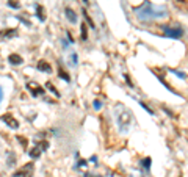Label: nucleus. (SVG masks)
<instances>
[{
	"label": "nucleus",
	"mask_w": 188,
	"mask_h": 177,
	"mask_svg": "<svg viewBox=\"0 0 188 177\" xmlns=\"http://www.w3.org/2000/svg\"><path fill=\"white\" fill-rule=\"evenodd\" d=\"M17 140L20 141V144H22L24 147H27V140H25L24 137H17Z\"/></svg>",
	"instance_id": "nucleus-19"
},
{
	"label": "nucleus",
	"mask_w": 188,
	"mask_h": 177,
	"mask_svg": "<svg viewBox=\"0 0 188 177\" xmlns=\"http://www.w3.org/2000/svg\"><path fill=\"white\" fill-rule=\"evenodd\" d=\"M17 35V30H0V41L11 39Z\"/></svg>",
	"instance_id": "nucleus-6"
},
{
	"label": "nucleus",
	"mask_w": 188,
	"mask_h": 177,
	"mask_svg": "<svg viewBox=\"0 0 188 177\" xmlns=\"http://www.w3.org/2000/svg\"><path fill=\"white\" fill-rule=\"evenodd\" d=\"M100 107H102V104H100L99 100H96V102H94V108H96V110H99Z\"/></svg>",
	"instance_id": "nucleus-20"
},
{
	"label": "nucleus",
	"mask_w": 188,
	"mask_h": 177,
	"mask_svg": "<svg viewBox=\"0 0 188 177\" xmlns=\"http://www.w3.org/2000/svg\"><path fill=\"white\" fill-rule=\"evenodd\" d=\"M33 171H34V165L33 163H27L22 168H19L17 171L13 174V177H33Z\"/></svg>",
	"instance_id": "nucleus-3"
},
{
	"label": "nucleus",
	"mask_w": 188,
	"mask_h": 177,
	"mask_svg": "<svg viewBox=\"0 0 188 177\" xmlns=\"http://www.w3.org/2000/svg\"><path fill=\"white\" fill-rule=\"evenodd\" d=\"M38 69H39L41 72H46V74H50V72H52L50 64H49L47 61H44V60H41L39 63H38Z\"/></svg>",
	"instance_id": "nucleus-8"
},
{
	"label": "nucleus",
	"mask_w": 188,
	"mask_h": 177,
	"mask_svg": "<svg viewBox=\"0 0 188 177\" xmlns=\"http://www.w3.org/2000/svg\"><path fill=\"white\" fill-rule=\"evenodd\" d=\"M46 86H47L49 90H50V91L53 93V94H57V96H58V91H57V90H55V88H53V85L50 83V81H47V85H46Z\"/></svg>",
	"instance_id": "nucleus-15"
},
{
	"label": "nucleus",
	"mask_w": 188,
	"mask_h": 177,
	"mask_svg": "<svg viewBox=\"0 0 188 177\" xmlns=\"http://www.w3.org/2000/svg\"><path fill=\"white\" fill-rule=\"evenodd\" d=\"M8 5L11 6V8H19V6H20V5L16 2V0H11V2H8Z\"/></svg>",
	"instance_id": "nucleus-17"
},
{
	"label": "nucleus",
	"mask_w": 188,
	"mask_h": 177,
	"mask_svg": "<svg viewBox=\"0 0 188 177\" xmlns=\"http://www.w3.org/2000/svg\"><path fill=\"white\" fill-rule=\"evenodd\" d=\"M60 75H61V78H63V80H66V81H69V80H71V77H69L67 74H66L64 71H63V69H60Z\"/></svg>",
	"instance_id": "nucleus-14"
},
{
	"label": "nucleus",
	"mask_w": 188,
	"mask_h": 177,
	"mask_svg": "<svg viewBox=\"0 0 188 177\" xmlns=\"http://www.w3.org/2000/svg\"><path fill=\"white\" fill-rule=\"evenodd\" d=\"M83 3H86V5H88V0H83Z\"/></svg>",
	"instance_id": "nucleus-23"
},
{
	"label": "nucleus",
	"mask_w": 188,
	"mask_h": 177,
	"mask_svg": "<svg viewBox=\"0 0 188 177\" xmlns=\"http://www.w3.org/2000/svg\"><path fill=\"white\" fill-rule=\"evenodd\" d=\"M27 90L30 91V94L33 97H38V96H43L46 93V90L41 85H38L36 81H27Z\"/></svg>",
	"instance_id": "nucleus-4"
},
{
	"label": "nucleus",
	"mask_w": 188,
	"mask_h": 177,
	"mask_svg": "<svg viewBox=\"0 0 188 177\" xmlns=\"http://www.w3.org/2000/svg\"><path fill=\"white\" fill-rule=\"evenodd\" d=\"M17 19L20 20V22H24L25 25H28V27H30V20H28V19H25L24 16H17Z\"/></svg>",
	"instance_id": "nucleus-16"
},
{
	"label": "nucleus",
	"mask_w": 188,
	"mask_h": 177,
	"mask_svg": "<svg viewBox=\"0 0 188 177\" xmlns=\"http://www.w3.org/2000/svg\"><path fill=\"white\" fill-rule=\"evenodd\" d=\"M36 14H38L39 20H46V10L41 5H36Z\"/></svg>",
	"instance_id": "nucleus-11"
},
{
	"label": "nucleus",
	"mask_w": 188,
	"mask_h": 177,
	"mask_svg": "<svg viewBox=\"0 0 188 177\" xmlns=\"http://www.w3.org/2000/svg\"><path fill=\"white\" fill-rule=\"evenodd\" d=\"M79 166H80V168H85V166H86V160H82V161L79 163Z\"/></svg>",
	"instance_id": "nucleus-21"
},
{
	"label": "nucleus",
	"mask_w": 188,
	"mask_h": 177,
	"mask_svg": "<svg viewBox=\"0 0 188 177\" xmlns=\"http://www.w3.org/2000/svg\"><path fill=\"white\" fill-rule=\"evenodd\" d=\"M2 97H3V93H2V88H0V100H2Z\"/></svg>",
	"instance_id": "nucleus-22"
},
{
	"label": "nucleus",
	"mask_w": 188,
	"mask_h": 177,
	"mask_svg": "<svg viewBox=\"0 0 188 177\" xmlns=\"http://www.w3.org/2000/svg\"><path fill=\"white\" fill-rule=\"evenodd\" d=\"M41 152H43V149H41V146L38 144V146H34L28 154H30L31 158H39V157H41Z\"/></svg>",
	"instance_id": "nucleus-9"
},
{
	"label": "nucleus",
	"mask_w": 188,
	"mask_h": 177,
	"mask_svg": "<svg viewBox=\"0 0 188 177\" xmlns=\"http://www.w3.org/2000/svg\"><path fill=\"white\" fill-rule=\"evenodd\" d=\"M80 38L82 41H86L88 39V30H86V25L82 24V28H80Z\"/></svg>",
	"instance_id": "nucleus-12"
},
{
	"label": "nucleus",
	"mask_w": 188,
	"mask_h": 177,
	"mask_svg": "<svg viewBox=\"0 0 188 177\" xmlns=\"http://www.w3.org/2000/svg\"><path fill=\"white\" fill-rule=\"evenodd\" d=\"M162 30L166 36H169V38H174V39H179V38H182L184 35V30L180 28V27H168V25H162Z\"/></svg>",
	"instance_id": "nucleus-2"
},
{
	"label": "nucleus",
	"mask_w": 188,
	"mask_h": 177,
	"mask_svg": "<svg viewBox=\"0 0 188 177\" xmlns=\"http://www.w3.org/2000/svg\"><path fill=\"white\" fill-rule=\"evenodd\" d=\"M66 17L69 19V22H72V24L77 22V14H75L74 10H71V8H66Z\"/></svg>",
	"instance_id": "nucleus-10"
},
{
	"label": "nucleus",
	"mask_w": 188,
	"mask_h": 177,
	"mask_svg": "<svg viewBox=\"0 0 188 177\" xmlns=\"http://www.w3.org/2000/svg\"><path fill=\"white\" fill-rule=\"evenodd\" d=\"M82 14H83V16H85V19L88 20V24H89V25H91V27H93V28H94V22H93V20H91V17H89V14H88V13H86L85 10H83V11H82Z\"/></svg>",
	"instance_id": "nucleus-13"
},
{
	"label": "nucleus",
	"mask_w": 188,
	"mask_h": 177,
	"mask_svg": "<svg viewBox=\"0 0 188 177\" xmlns=\"http://www.w3.org/2000/svg\"><path fill=\"white\" fill-rule=\"evenodd\" d=\"M2 121L3 122H6L8 124V127H11V128H19V121L13 116V114H3L2 116Z\"/></svg>",
	"instance_id": "nucleus-5"
},
{
	"label": "nucleus",
	"mask_w": 188,
	"mask_h": 177,
	"mask_svg": "<svg viewBox=\"0 0 188 177\" xmlns=\"http://www.w3.org/2000/svg\"><path fill=\"white\" fill-rule=\"evenodd\" d=\"M166 10L165 8H155L151 3H146L141 10H138V17L140 19H155V17H165Z\"/></svg>",
	"instance_id": "nucleus-1"
},
{
	"label": "nucleus",
	"mask_w": 188,
	"mask_h": 177,
	"mask_svg": "<svg viewBox=\"0 0 188 177\" xmlns=\"http://www.w3.org/2000/svg\"><path fill=\"white\" fill-rule=\"evenodd\" d=\"M143 166H144V168H149V166H151V158H149V157L146 158V160H143Z\"/></svg>",
	"instance_id": "nucleus-18"
},
{
	"label": "nucleus",
	"mask_w": 188,
	"mask_h": 177,
	"mask_svg": "<svg viewBox=\"0 0 188 177\" xmlns=\"http://www.w3.org/2000/svg\"><path fill=\"white\" fill-rule=\"evenodd\" d=\"M8 61H10V64H13V66H19V64L24 63L22 57L17 55V53H11V55L8 57Z\"/></svg>",
	"instance_id": "nucleus-7"
}]
</instances>
